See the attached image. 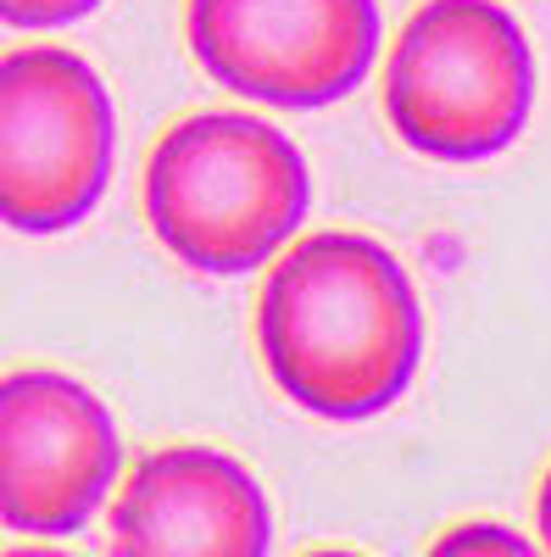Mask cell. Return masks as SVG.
<instances>
[{"instance_id":"6da1fadb","label":"cell","mask_w":551,"mask_h":557,"mask_svg":"<svg viewBox=\"0 0 551 557\" xmlns=\"http://www.w3.org/2000/svg\"><path fill=\"white\" fill-rule=\"evenodd\" d=\"M262 368L301 412L367 424L424 362V301L401 257L356 228H324L273 257L256 296Z\"/></svg>"},{"instance_id":"7a4b0ae2","label":"cell","mask_w":551,"mask_h":557,"mask_svg":"<svg viewBox=\"0 0 551 557\" xmlns=\"http://www.w3.org/2000/svg\"><path fill=\"white\" fill-rule=\"evenodd\" d=\"M312 207L301 146L256 112H196L146 162V223L167 257L206 278L273 262Z\"/></svg>"},{"instance_id":"3957f363","label":"cell","mask_w":551,"mask_h":557,"mask_svg":"<svg viewBox=\"0 0 551 557\" xmlns=\"http://www.w3.org/2000/svg\"><path fill=\"white\" fill-rule=\"evenodd\" d=\"M535 45L501 0H424L385 57V117L406 151L474 168L535 117Z\"/></svg>"},{"instance_id":"277c9868","label":"cell","mask_w":551,"mask_h":557,"mask_svg":"<svg viewBox=\"0 0 551 557\" xmlns=\"http://www.w3.org/2000/svg\"><path fill=\"white\" fill-rule=\"evenodd\" d=\"M117 168L107 78L67 45L0 57V223L12 235H67L101 207Z\"/></svg>"},{"instance_id":"5b68a950","label":"cell","mask_w":551,"mask_h":557,"mask_svg":"<svg viewBox=\"0 0 551 557\" xmlns=\"http://www.w3.org/2000/svg\"><path fill=\"white\" fill-rule=\"evenodd\" d=\"M184 39L228 96L324 112L374 73L385 17L379 0H190Z\"/></svg>"},{"instance_id":"8992f818","label":"cell","mask_w":551,"mask_h":557,"mask_svg":"<svg viewBox=\"0 0 551 557\" xmlns=\"http://www.w3.org/2000/svg\"><path fill=\"white\" fill-rule=\"evenodd\" d=\"M123 480L112 407L73 374L23 368L0 380V524L17 535H73Z\"/></svg>"},{"instance_id":"52a82bcc","label":"cell","mask_w":551,"mask_h":557,"mask_svg":"<svg viewBox=\"0 0 551 557\" xmlns=\"http://www.w3.org/2000/svg\"><path fill=\"white\" fill-rule=\"evenodd\" d=\"M112 557H273L267 491L217 446L146 451L112 502Z\"/></svg>"},{"instance_id":"ba28073f","label":"cell","mask_w":551,"mask_h":557,"mask_svg":"<svg viewBox=\"0 0 551 557\" xmlns=\"http://www.w3.org/2000/svg\"><path fill=\"white\" fill-rule=\"evenodd\" d=\"M424 557H551V552L540 546V535H524L518 524L468 519V524H451Z\"/></svg>"},{"instance_id":"9c48e42d","label":"cell","mask_w":551,"mask_h":557,"mask_svg":"<svg viewBox=\"0 0 551 557\" xmlns=\"http://www.w3.org/2000/svg\"><path fill=\"white\" fill-rule=\"evenodd\" d=\"M101 0H0V23L17 34H51V28H73L96 12Z\"/></svg>"},{"instance_id":"30bf717a","label":"cell","mask_w":551,"mask_h":557,"mask_svg":"<svg viewBox=\"0 0 551 557\" xmlns=\"http://www.w3.org/2000/svg\"><path fill=\"white\" fill-rule=\"evenodd\" d=\"M535 535H540V546L551 552V469H546L540 496H535Z\"/></svg>"},{"instance_id":"8fae6325","label":"cell","mask_w":551,"mask_h":557,"mask_svg":"<svg viewBox=\"0 0 551 557\" xmlns=\"http://www.w3.org/2000/svg\"><path fill=\"white\" fill-rule=\"evenodd\" d=\"M7 557H73V552H57V546H23V552H7Z\"/></svg>"},{"instance_id":"7c38bea8","label":"cell","mask_w":551,"mask_h":557,"mask_svg":"<svg viewBox=\"0 0 551 557\" xmlns=\"http://www.w3.org/2000/svg\"><path fill=\"white\" fill-rule=\"evenodd\" d=\"M306 557H362V552H340V546H324V552H306Z\"/></svg>"}]
</instances>
